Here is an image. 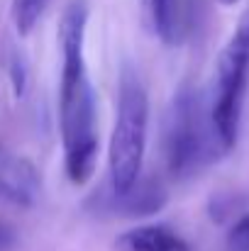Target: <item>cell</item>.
<instances>
[{
	"instance_id": "7",
	"label": "cell",
	"mask_w": 249,
	"mask_h": 251,
	"mask_svg": "<svg viewBox=\"0 0 249 251\" xmlns=\"http://www.w3.org/2000/svg\"><path fill=\"white\" fill-rule=\"evenodd\" d=\"M117 251H191L188 242L166 225H139L122 232L115 242Z\"/></svg>"
},
{
	"instance_id": "12",
	"label": "cell",
	"mask_w": 249,
	"mask_h": 251,
	"mask_svg": "<svg viewBox=\"0 0 249 251\" xmlns=\"http://www.w3.org/2000/svg\"><path fill=\"white\" fill-rule=\"evenodd\" d=\"M15 242H17V234H15V229L5 222V220H0V251H7L15 247Z\"/></svg>"
},
{
	"instance_id": "6",
	"label": "cell",
	"mask_w": 249,
	"mask_h": 251,
	"mask_svg": "<svg viewBox=\"0 0 249 251\" xmlns=\"http://www.w3.org/2000/svg\"><path fill=\"white\" fill-rule=\"evenodd\" d=\"M42 193L39 173L27 159L0 147V198L12 205L32 207Z\"/></svg>"
},
{
	"instance_id": "10",
	"label": "cell",
	"mask_w": 249,
	"mask_h": 251,
	"mask_svg": "<svg viewBox=\"0 0 249 251\" xmlns=\"http://www.w3.org/2000/svg\"><path fill=\"white\" fill-rule=\"evenodd\" d=\"M247 198L242 193H235V190H220L210 198L208 202V215L213 217V222H227L230 217H235L242 207H245ZM240 217V215H237Z\"/></svg>"
},
{
	"instance_id": "1",
	"label": "cell",
	"mask_w": 249,
	"mask_h": 251,
	"mask_svg": "<svg viewBox=\"0 0 249 251\" xmlns=\"http://www.w3.org/2000/svg\"><path fill=\"white\" fill-rule=\"evenodd\" d=\"M85 25H88V0H69L59 25V44L64 61L61 93H59V125H61L66 176L74 185L90 180L98 161L95 93L83 54Z\"/></svg>"
},
{
	"instance_id": "11",
	"label": "cell",
	"mask_w": 249,
	"mask_h": 251,
	"mask_svg": "<svg viewBox=\"0 0 249 251\" xmlns=\"http://www.w3.org/2000/svg\"><path fill=\"white\" fill-rule=\"evenodd\" d=\"M225 251H249V212H242L225 239Z\"/></svg>"
},
{
	"instance_id": "4",
	"label": "cell",
	"mask_w": 249,
	"mask_h": 251,
	"mask_svg": "<svg viewBox=\"0 0 249 251\" xmlns=\"http://www.w3.org/2000/svg\"><path fill=\"white\" fill-rule=\"evenodd\" d=\"M249 78V12L240 20L235 34L225 44L215 69V85L210 100V120L215 137L227 154L237 144L242 102Z\"/></svg>"
},
{
	"instance_id": "8",
	"label": "cell",
	"mask_w": 249,
	"mask_h": 251,
	"mask_svg": "<svg viewBox=\"0 0 249 251\" xmlns=\"http://www.w3.org/2000/svg\"><path fill=\"white\" fill-rule=\"evenodd\" d=\"M147 10L154 25V32L166 44H178L186 34L183 2L181 0H147Z\"/></svg>"
},
{
	"instance_id": "2",
	"label": "cell",
	"mask_w": 249,
	"mask_h": 251,
	"mask_svg": "<svg viewBox=\"0 0 249 251\" xmlns=\"http://www.w3.org/2000/svg\"><path fill=\"white\" fill-rule=\"evenodd\" d=\"M222 154L210 120V100L198 88L183 83L164 117V156L171 178H193Z\"/></svg>"
},
{
	"instance_id": "5",
	"label": "cell",
	"mask_w": 249,
	"mask_h": 251,
	"mask_svg": "<svg viewBox=\"0 0 249 251\" xmlns=\"http://www.w3.org/2000/svg\"><path fill=\"white\" fill-rule=\"evenodd\" d=\"M168 200L164 183L159 178H142L125 193L112 190V185L105 180L98 185V190L85 200V210L98 217H152L162 212Z\"/></svg>"
},
{
	"instance_id": "3",
	"label": "cell",
	"mask_w": 249,
	"mask_h": 251,
	"mask_svg": "<svg viewBox=\"0 0 249 251\" xmlns=\"http://www.w3.org/2000/svg\"><path fill=\"white\" fill-rule=\"evenodd\" d=\"M147 122H149V98L139 74L125 64L117 85L115 125L108 149V183L112 190L125 193L139 180L142 159L147 149Z\"/></svg>"
},
{
	"instance_id": "9",
	"label": "cell",
	"mask_w": 249,
	"mask_h": 251,
	"mask_svg": "<svg viewBox=\"0 0 249 251\" xmlns=\"http://www.w3.org/2000/svg\"><path fill=\"white\" fill-rule=\"evenodd\" d=\"M49 0H12V20L20 37H27L42 20Z\"/></svg>"
},
{
	"instance_id": "13",
	"label": "cell",
	"mask_w": 249,
	"mask_h": 251,
	"mask_svg": "<svg viewBox=\"0 0 249 251\" xmlns=\"http://www.w3.org/2000/svg\"><path fill=\"white\" fill-rule=\"evenodd\" d=\"M222 5H235V2H240V0H220Z\"/></svg>"
}]
</instances>
